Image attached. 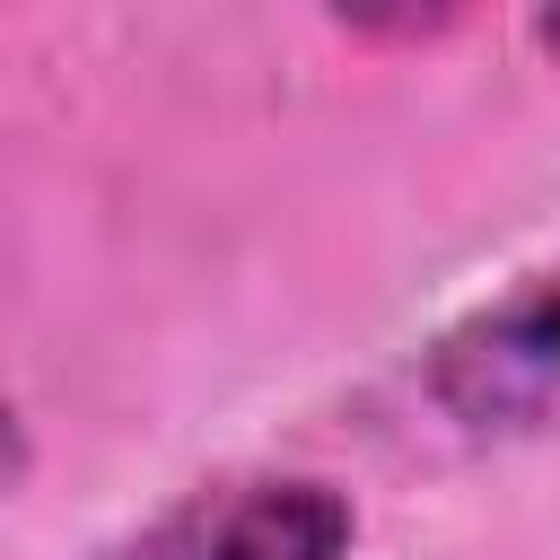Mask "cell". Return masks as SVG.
<instances>
[{
	"instance_id": "cell-1",
	"label": "cell",
	"mask_w": 560,
	"mask_h": 560,
	"mask_svg": "<svg viewBox=\"0 0 560 560\" xmlns=\"http://www.w3.org/2000/svg\"><path fill=\"white\" fill-rule=\"evenodd\" d=\"M420 394L472 438L560 420V262L472 306L455 332H438L420 359Z\"/></svg>"
},
{
	"instance_id": "cell-2",
	"label": "cell",
	"mask_w": 560,
	"mask_h": 560,
	"mask_svg": "<svg viewBox=\"0 0 560 560\" xmlns=\"http://www.w3.org/2000/svg\"><path fill=\"white\" fill-rule=\"evenodd\" d=\"M350 499L324 481H262L210 508V560H350Z\"/></svg>"
},
{
	"instance_id": "cell-3",
	"label": "cell",
	"mask_w": 560,
	"mask_h": 560,
	"mask_svg": "<svg viewBox=\"0 0 560 560\" xmlns=\"http://www.w3.org/2000/svg\"><path fill=\"white\" fill-rule=\"evenodd\" d=\"M96 560H210V499L158 516L149 534H131V542H114V551H96Z\"/></svg>"
},
{
	"instance_id": "cell-4",
	"label": "cell",
	"mask_w": 560,
	"mask_h": 560,
	"mask_svg": "<svg viewBox=\"0 0 560 560\" xmlns=\"http://www.w3.org/2000/svg\"><path fill=\"white\" fill-rule=\"evenodd\" d=\"M26 481V429H18V411L0 402V499Z\"/></svg>"
},
{
	"instance_id": "cell-5",
	"label": "cell",
	"mask_w": 560,
	"mask_h": 560,
	"mask_svg": "<svg viewBox=\"0 0 560 560\" xmlns=\"http://www.w3.org/2000/svg\"><path fill=\"white\" fill-rule=\"evenodd\" d=\"M534 44H551V52H560V9H542V18H534Z\"/></svg>"
}]
</instances>
